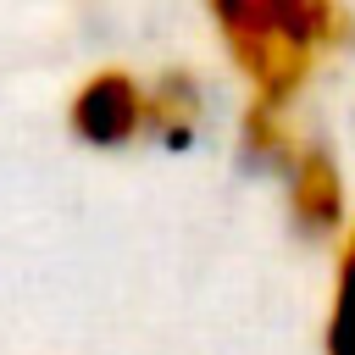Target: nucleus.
<instances>
[{
    "label": "nucleus",
    "instance_id": "obj_1",
    "mask_svg": "<svg viewBox=\"0 0 355 355\" xmlns=\"http://www.w3.org/2000/svg\"><path fill=\"white\" fill-rule=\"evenodd\" d=\"M216 33L227 39L244 83H250V111H244V144L261 161H277V150L294 139L288 133V105L311 83V72L344 44L349 11L322 6V0H227L211 6Z\"/></svg>",
    "mask_w": 355,
    "mask_h": 355
},
{
    "label": "nucleus",
    "instance_id": "obj_2",
    "mask_svg": "<svg viewBox=\"0 0 355 355\" xmlns=\"http://www.w3.org/2000/svg\"><path fill=\"white\" fill-rule=\"evenodd\" d=\"M150 122V94L128 72H94L72 94V133L89 144H122Z\"/></svg>",
    "mask_w": 355,
    "mask_h": 355
},
{
    "label": "nucleus",
    "instance_id": "obj_3",
    "mask_svg": "<svg viewBox=\"0 0 355 355\" xmlns=\"http://www.w3.org/2000/svg\"><path fill=\"white\" fill-rule=\"evenodd\" d=\"M277 166H283V183H288L294 222L305 233H333L344 222V183H338V166L327 161V150L288 139L277 150Z\"/></svg>",
    "mask_w": 355,
    "mask_h": 355
},
{
    "label": "nucleus",
    "instance_id": "obj_4",
    "mask_svg": "<svg viewBox=\"0 0 355 355\" xmlns=\"http://www.w3.org/2000/svg\"><path fill=\"white\" fill-rule=\"evenodd\" d=\"M327 355H355V227L344 233V250H338L333 311H327Z\"/></svg>",
    "mask_w": 355,
    "mask_h": 355
}]
</instances>
